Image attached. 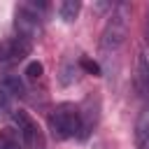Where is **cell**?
Returning <instances> with one entry per match:
<instances>
[{
    "label": "cell",
    "instance_id": "4fadbf2b",
    "mask_svg": "<svg viewBox=\"0 0 149 149\" xmlns=\"http://www.w3.org/2000/svg\"><path fill=\"white\" fill-rule=\"evenodd\" d=\"M79 65H81L86 72H91L93 77H100V65H98L95 61H91V58H86V56H84V58L79 61Z\"/></svg>",
    "mask_w": 149,
    "mask_h": 149
},
{
    "label": "cell",
    "instance_id": "3957f363",
    "mask_svg": "<svg viewBox=\"0 0 149 149\" xmlns=\"http://www.w3.org/2000/svg\"><path fill=\"white\" fill-rule=\"evenodd\" d=\"M12 121H14V128H16V133H19V137H21V142H23L26 149H37V147L44 144L42 130H40L37 121H35L28 112L14 109V112H12Z\"/></svg>",
    "mask_w": 149,
    "mask_h": 149
},
{
    "label": "cell",
    "instance_id": "ba28073f",
    "mask_svg": "<svg viewBox=\"0 0 149 149\" xmlns=\"http://www.w3.org/2000/svg\"><path fill=\"white\" fill-rule=\"evenodd\" d=\"M135 88L140 95H149V54H140L135 70Z\"/></svg>",
    "mask_w": 149,
    "mask_h": 149
},
{
    "label": "cell",
    "instance_id": "277c9868",
    "mask_svg": "<svg viewBox=\"0 0 149 149\" xmlns=\"http://www.w3.org/2000/svg\"><path fill=\"white\" fill-rule=\"evenodd\" d=\"M14 28L19 33V37L33 42L35 37L42 35V16L37 12H33L26 2L16 7V14H14Z\"/></svg>",
    "mask_w": 149,
    "mask_h": 149
},
{
    "label": "cell",
    "instance_id": "30bf717a",
    "mask_svg": "<svg viewBox=\"0 0 149 149\" xmlns=\"http://www.w3.org/2000/svg\"><path fill=\"white\" fill-rule=\"evenodd\" d=\"M79 9H81V2H79V0H63V2L58 5V14H61V19L68 21V23L77 19Z\"/></svg>",
    "mask_w": 149,
    "mask_h": 149
},
{
    "label": "cell",
    "instance_id": "5b68a950",
    "mask_svg": "<svg viewBox=\"0 0 149 149\" xmlns=\"http://www.w3.org/2000/svg\"><path fill=\"white\" fill-rule=\"evenodd\" d=\"M33 51V42L23 40V37H9L5 42H0V65H16L21 61H26V56H30Z\"/></svg>",
    "mask_w": 149,
    "mask_h": 149
},
{
    "label": "cell",
    "instance_id": "9c48e42d",
    "mask_svg": "<svg viewBox=\"0 0 149 149\" xmlns=\"http://www.w3.org/2000/svg\"><path fill=\"white\" fill-rule=\"evenodd\" d=\"M0 149H26L16 128H2L0 130Z\"/></svg>",
    "mask_w": 149,
    "mask_h": 149
},
{
    "label": "cell",
    "instance_id": "7c38bea8",
    "mask_svg": "<svg viewBox=\"0 0 149 149\" xmlns=\"http://www.w3.org/2000/svg\"><path fill=\"white\" fill-rule=\"evenodd\" d=\"M42 72H44L42 63L33 61V63H28V68H26V79H28V81H37V79L42 77Z\"/></svg>",
    "mask_w": 149,
    "mask_h": 149
},
{
    "label": "cell",
    "instance_id": "5bb4252c",
    "mask_svg": "<svg viewBox=\"0 0 149 149\" xmlns=\"http://www.w3.org/2000/svg\"><path fill=\"white\" fill-rule=\"evenodd\" d=\"M147 40H149V21H147Z\"/></svg>",
    "mask_w": 149,
    "mask_h": 149
},
{
    "label": "cell",
    "instance_id": "7a4b0ae2",
    "mask_svg": "<svg viewBox=\"0 0 149 149\" xmlns=\"http://www.w3.org/2000/svg\"><path fill=\"white\" fill-rule=\"evenodd\" d=\"M126 35H128V12H126L123 5H119V7L109 14V19H107V23H105V28H102L100 51H102V54L116 51V49L126 42Z\"/></svg>",
    "mask_w": 149,
    "mask_h": 149
},
{
    "label": "cell",
    "instance_id": "52a82bcc",
    "mask_svg": "<svg viewBox=\"0 0 149 149\" xmlns=\"http://www.w3.org/2000/svg\"><path fill=\"white\" fill-rule=\"evenodd\" d=\"M135 147L149 149V105L142 107V112L135 121Z\"/></svg>",
    "mask_w": 149,
    "mask_h": 149
},
{
    "label": "cell",
    "instance_id": "8fae6325",
    "mask_svg": "<svg viewBox=\"0 0 149 149\" xmlns=\"http://www.w3.org/2000/svg\"><path fill=\"white\" fill-rule=\"evenodd\" d=\"M0 86L9 93V95H23V81L14 74H7L5 79H0Z\"/></svg>",
    "mask_w": 149,
    "mask_h": 149
},
{
    "label": "cell",
    "instance_id": "6da1fadb",
    "mask_svg": "<svg viewBox=\"0 0 149 149\" xmlns=\"http://www.w3.org/2000/svg\"><path fill=\"white\" fill-rule=\"evenodd\" d=\"M49 130L54 140H70L79 133V107L72 102H61L49 114Z\"/></svg>",
    "mask_w": 149,
    "mask_h": 149
},
{
    "label": "cell",
    "instance_id": "8992f818",
    "mask_svg": "<svg viewBox=\"0 0 149 149\" xmlns=\"http://www.w3.org/2000/svg\"><path fill=\"white\" fill-rule=\"evenodd\" d=\"M98 109H100L98 100H93V98L84 100V107L79 109V133H77L79 140H86L91 135V130L95 128V123H98Z\"/></svg>",
    "mask_w": 149,
    "mask_h": 149
}]
</instances>
